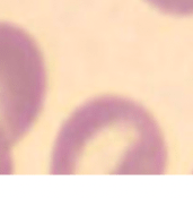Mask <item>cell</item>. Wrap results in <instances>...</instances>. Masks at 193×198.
<instances>
[{"instance_id":"obj_4","label":"cell","mask_w":193,"mask_h":198,"mask_svg":"<svg viewBox=\"0 0 193 198\" xmlns=\"http://www.w3.org/2000/svg\"><path fill=\"white\" fill-rule=\"evenodd\" d=\"M10 142L0 130V174H8L13 172V162L10 157Z\"/></svg>"},{"instance_id":"obj_3","label":"cell","mask_w":193,"mask_h":198,"mask_svg":"<svg viewBox=\"0 0 193 198\" xmlns=\"http://www.w3.org/2000/svg\"><path fill=\"white\" fill-rule=\"evenodd\" d=\"M163 13L175 16L193 15V0H147Z\"/></svg>"},{"instance_id":"obj_1","label":"cell","mask_w":193,"mask_h":198,"mask_svg":"<svg viewBox=\"0 0 193 198\" xmlns=\"http://www.w3.org/2000/svg\"><path fill=\"white\" fill-rule=\"evenodd\" d=\"M167 152L150 113L120 96L86 102L64 122L51 161L53 174H161Z\"/></svg>"},{"instance_id":"obj_2","label":"cell","mask_w":193,"mask_h":198,"mask_svg":"<svg viewBox=\"0 0 193 198\" xmlns=\"http://www.w3.org/2000/svg\"><path fill=\"white\" fill-rule=\"evenodd\" d=\"M45 68L34 41L0 23V130L14 144L35 121L43 104Z\"/></svg>"}]
</instances>
